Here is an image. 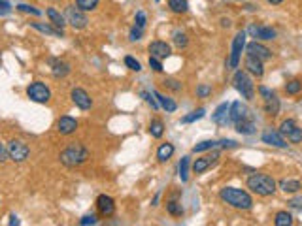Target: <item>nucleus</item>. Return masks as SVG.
<instances>
[{
	"label": "nucleus",
	"mask_w": 302,
	"mask_h": 226,
	"mask_svg": "<svg viewBox=\"0 0 302 226\" xmlns=\"http://www.w3.org/2000/svg\"><path fill=\"white\" fill-rule=\"evenodd\" d=\"M219 198L229 207H234L238 211H250L253 207L251 194L244 188H238V186H223L219 190Z\"/></svg>",
	"instance_id": "1"
},
{
	"label": "nucleus",
	"mask_w": 302,
	"mask_h": 226,
	"mask_svg": "<svg viewBox=\"0 0 302 226\" xmlns=\"http://www.w3.org/2000/svg\"><path fill=\"white\" fill-rule=\"evenodd\" d=\"M89 157H91V151L83 145V144L74 142V144L66 145L65 149L61 151L59 160H61V164L66 166V168H78L81 164H85V162L89 160Z\"/></svg>",
	"instance_id": "2"
},
{
	"label": "nucleus",
	"mask_w": 302,
	"mask_h": 226,
	"mask_svg": "<svg viewBox=\"0 0 302 226\" xmlns=\"http://www.w3.org/2000/svg\"><path fill=\"white\" fill-rule=\"evenodd\" d=\"M248 188L257 196H272L278 190V181L268 173H253L248 179Z\"/></svg>",
	"instance_id": "3"
},
{
	"label": "nucleus",
	"mask_w": 302,
	"mask_h": 226,
	"mask_svg": "<svg viewBox=\"0 0 302 226\" xmlns=\"http://www.w3.org/2000/svg\"><path fill=\"white\" fill-rule=\"evenodd\" d=\"M232 85L238 93L242 94L244 100H253L255 98V83L251 80V76L246 72V70H236L234 78H232Z\"/></svg>",
	"instance_id": "4"
},
{
	"label": "nucleus",
	"mask_w": 302,
	"mask_h": 226,
	"mask_svg": "<svg viewBox=\"0 0 302 226\" xmlns=\"http://www.w3.org/2000/svg\"><path fill=\"white\" fill-rule=\"evenodd\" d=\"M246 36L248 32L246 30H238L232 38V47H231V57L227 61V68L229 70H236L240 64V59H242V51L246 49Z\"/></svg>",
	"instance_id": "5"
},
{
	"label": "nucleus",
	"mask_w": 302,
	"mask_h": 226,
	"mask_svg": "<svg viewBox=\"0 0 302 226\" xmlns=\"http://www.w3.org/2000/svg\"><path fill=\"white\" fill-rule=\"evenodd\" d=\"M26 96L30 102H36V104H47L51 100V89L44 83V81H32L28 87H26Z\"/></svg>",
	"instance_id": "6"
},
{
	"label": "nucleus",
	"mask_w": 302,
	"mask_h": 226,
	"mask_svg": "<svg viewBox=\"0 0 302 226\" xmlns=\"http://www.w3.org/2000/svg\"><path fill=\"white\" fill-rule=\"evenodd\" d=\"M65 17H66V23L74 28V30H83V28H87V25H89L87 14L83 10H79L78 6H66Z\"/></svg>",
	"instance_id": "7"
},
{
	"label": "nucleus",
	"mask_w": 302,
	"mask_h": 226,
	"mask_svg": "<svg viewBox=\"0 0 302 226\" xmlns=\"http://www.w3.org/2000/svg\"><path fill=\"white\" fill-rule=\"evenodd\" d=\"M238 144L234 140H204L193 147V153H206L213 149H236Z\"/></svg>",
	"instance_id": "8"
},
{
	"label": "nucleus",
	"mask_w": 302,
	"mask_h": 226,
	"mask_svg": "<svg viewBox=\"0 0 302 226\" xmlns=\"http://www.w3.org/2000/svg\"><path fill=\"white\" fill-rule=\"evenodd\" d=\"M8 155H10V160L12 162H25L28 157H30V147L26 145L23 140H12L8 144Z\"/></svg>",
	"instance_id": "9"
},
{
	"label": "nucleus",
	"mask_w": 302,
	"mask_h": 226,
	"mask_svg": "<svg viewBox=\"0 0 302 226\" xmlns=\"http://www.w3.org/2000/svg\"><path fill=\"white\" fill-rule=\"evenodd\" d=\"M219 160V149H213L211 153H208V155H204V157H198L195 162H193V173H197V175H200V173L208 172L211 166L215 164Z\"/></svg>",
	"instance_id": "10"
},
{
	"label": "nucleus",
	"mask_w": 302,
	"mask_h": 226,
	"mask_svg": "<svg viewBox=\"0 0 302 226\" xmlns=\"http://www.w3.org/2000/svg\"><path fill=\"white\" fill-rule=\"evenodd\" d=\"M94 205H96V211L100 217H104V219H110V217H114L116 215V209H117V205H116V200L112 198V196H108V194H100L96 202H94Z\"/></svg>",
	"instance_id": "11"
},
{
	"label": "nucleus",
	"mask_w": 302,
	"mask_h": 226,
	"mask_svg": "<svg viewBox=\"0 0 302 226\" xmlns=\"http://www.w3.org/2000/svg\"><path fill=\"white\" fill-rule=\"evenodd\" d=\"M70 98H72L74 106L79 107V109H83V111H89L93 107V98L89 96V93H87L85 89H81V87H74V89L70 91Z\"/></svg>",
	"instance_id": "12"
},
{
	"label": "nucleus",
	"mask_w": 302,
	"mask_h": 226,
	"mask_svg": "<svg viewBox=\"0 0 302 226\" xmlns=\"http://www.w3.org/2000/svg\"><path fill=\"white\" fill-rule=\"evenodd\" d=\"M246 51H248V55H251V57H255V59H259V61H270L272 59V51L266 47V45H263L261 41H250V43H246Z\"/></svg>",
	"instance_id": "13"
},
{
	"label": "nucleus",
	"mask_w": 302,
	"mask_h": 226,
	"mask_svg": "<svg viewBox=\"0 0 302 226\" xmlns=\"http://www.w3.org/2000/svg\"><path fill=\"white\" fill-rule=\"evenodd\" d=\"M149 55L151 57H155V59H161V61H164V59H168L172 55V47L170 43H166V41L163 40H153L149 43Z\"/></svg>",
	"instance_id": "14"
},
{
	"label": "nucleus",
	"mask_w": 302,
	"mask_h": 226,
	"mask_svg": "<svg viewBox=\"0 0 302 226\" xmlns=\"http://www.w3.org/2000/svg\"><path fill=\"white\" fill-rule=\"evenodd\" d=\"M261 142H263V144H266V145L278 147V149H285V147L289 145V144L283 140V136L279 134V130H272V128L264 130L263 136H261Z\"/></svg>",
	"instance_id": "15"
},
{
	"label": "nucleus",
	"mask_w": 302,
	"mask_h": 226,
	"mask_svg": "<svg viewBox=\"0 0 302 226\" xmlns=\"http://www.w3.org/2000/svg\"><path fill=\"white\" fill-rule=\"evenodd\" d=\"M231 104L229 102H223V104H219V106L215 107V111L211 113V121L215 123V124H219V126H229L231 124Z\"/></svg>",
	"instance_id": "16"
},
{
	"label": "nucleus",
	"mask_w": 302,
	"mask_h": 226,
	"mask_svg": "<svg viewBox=\"0 0 302 226\" xmlns=\"http://www.w3.org/2000/svg\"><path fill=\"white\" fill-rule=\"evenodd\" d=\"M248 32L253 38H257L261 41H270L276 38V30L272 27H266V25H251Z\"/></svg>",
	"instance_id": "17"
},
{
	"label": "nucleus",
	"mask_w": 302,
	"mask_h": 226,
	"mask_svg": "<svg viewBox=\"0 0 302 226\" xmlns=\"http://www.w3.org/2000/svg\"><path fill=\"white\" fill-rule=\"evenodd\" d=\"M76 130H78V119H74L70 115H63L57 121V132L61 136H72Z\"/></svg>",
	"instance_id": "18"
},
{
	"label": "nucleus",
	"mask_w": 302,
	"mask_h": 226,
	"mask_svg": "<svg viewBox=\"0 0 302 226\" xmlns=\"http://www.w3.org/2000/svg\"><path fill=\"white\" fill-rule=\"evenodd\" d=\"M244 68L246 72L251 74L253 78H263L264 76V66H263V61L251 57V55H246V61H244Z\"/></svg>",
	"instance_id": "19"
},
{
	"label": "nucleus",
	"mask_w": 302,
	"mask_h": 226,
	"mask_svg": "<svg viewBox=\"0 0 302 226\" xmlns=\"http://www.w3.org/2000/svg\"><path fill=\"white\" fill-rule=\"evenodd\" d=\"M231 123L234 124V123H238V121L246 119V117H250V107L246 106L242 100H236V102H232L231 104Z\"/></svg>",
	"instance_id": "20"
},
{
	"label": "nucleus",
	"mask_w": 302,
	"mask_h": 226,
	"mask_svg": "<svg viewBox=\"0 0 302 226\" xmlns=\"http://www.w3.org/2000/svg\"><path fill=\"white\" fill-rule=\"evenodd\" d=\"M28 25L34 28V30L42 32V34H47V36H55V38H63V36H65V30L53 27L51 23H38V21H30Z\"/></svg>",
	"instance_id": "21"
},
{
	"label": "nucleus",
	"mask_w": 302,
	"mask_h": 226,
	"mask_svg": "<svg viewBox=\"0 0 302 226\" xmlns=\"http://www.w3.org/2000/svg\"><path fill=\"white\" fill-rule=\"evenodd\" d=\"M70 64L66 61H61V59H51V76L55 80H63L70 74Z\"/></svg>",
	"instance_id": "22"
},
{
	"label": "nucleus",
	"mask_w": 302,
	"mask_h": 226,
	"mask_svg": "<svg viewBox=\"0 0 302 226\" xmlns=\"http://www.w3.org/2000/svg\"><path fill=\"white\" fill-rule=\"evenodd\" d=\"M234 128H236L238 134H242V136H251V134L257 132V124H255V121H253V117H246V119L238 121V123H234Z\"/></svg>",
	"instance_id": "23"
},
{
	"label": "nucleus",
	"mask_w": 302,
	"mask_h": 226,
	"mask_svg": "<svg viewBox=\"0 0 302 226\" xmlns=\"http://www.w3.org/2000/svg\"><path fill=\"white\" fill-rule=\"evenodd\" d=\"M46 15H47V19H49V23H51L53 27L61 28V30H65V27L68 25L66 23V17L59 10H55V8H47L46 10Z\"/></svg>",
	"instance_id": "24"
},
{
	"label": "nucleus",
	"mask_w": 302,
	"mask_h": 226,
	"mask_svg": "<svg viewBox=\"0 0 302 226\" xmlns=\"http://www.w3.org/2000/svg\"><path fill=\"white\" fill-rule=\"evenodd\" d=\"M278 188L283 190L285 194H297L302 188V183L299 179H281V181L278 183Z\"/></svg>",
	"instance_id": "25"
},
{
	"label": "nucleus",
	"mask_w": 302,
	"mask_h": 226,
	"mask_svg": "<svg viewBox=\"0 0 302 226\" xmlns=\"http://www.w3.org/2000/svg\"><path fill=\"white\" fill-rule=\"evenodd\" d=\"M176 153V147H174V144H170V142H166V144H161L157 149V160L161 162V164H164V162H168V160L172 159V155Z\"/></svg>",
	"instance_id": "26"
},
{
	"label": "nucleus",
	"mask_w": 302,
	"mask_h": 226,
	"mask_svg": "<svg viewBox=\"0 0 302 226\" xmlns=\"http://www.w3.org/2000/svg\"><path fill=\"white\" fill-rule=\"evenodd\" d=\"M153 94H155V98H157L159 106L163 107L166 113H174V111L178 109V104L172 100L170 96H164V94H161L159 91H153Z\"/></svg>",
	"instance_id": "27"
},
{
	"label": "nucleus",
	"mask_w": 302,
	"mask_h": 226,
	"mask_svg": "<svg viewBox=\"0 0 302 226\" xmlns=\"http://www.w3.org/2000/svg\"><path fill=\"white\" fill-rule=\"evenodd\" d=\"M263 102H264V111H266L270 117H276L278 113H279V107H281V104H279V98L274 94V96L266 98V100H263Z\"/></svg>",
	"instance_id": "28"
},
{
	"label": "nucleus",
	"mask_w": 302,
	"mask_h": 226,
	"mask_svg": "<svg viewBox=\"0 0 302 226\" xmlns=\"http://www.w3.org/2000/svg\"><path fill=\"white\" fill-rule=\"evenodd\" d=\"M168 8L170 12L178 15H184L189 12V2L187 0H168Z\"/></svg>",
	"instance_id": "29"
},
{
	"label": "nucleus",
	"mask_w": 302,
	"mask_h": 226,
	"mask_svg": "<svg viewBox=\"0 0 302 226\" xmlns=\"http://www.w3.org/2000/svg\"><path fill=\"white\" fill-rule=\"evenodd\" d=\"M149 134H151V138H155V140H159V138H163V134H164V123L161 119H153L151 123H149Z\"/></svg>",
	"instance_id": "30"
},
{
	"label": "nucleus",
	"mask_w": 302,
	"mask_h": 226,
	"mask_svg": "<svg viewBox=\"0 0 302 226\" xmlns=\"http://www.w3.org/2000/svg\"><path fill=\"white\" fill-rule=\"evenodd\" d=\"M189 168H191V157H184V159L180 160V166H178L182 183H187V181H189Z\"/></svg>",
	"instance_id": "31"
},
{
	"label": "nucleus",
	"mask_w": 302,
	"mask_h": 226,
	"mask_svg": "<svg viewBox=\"0 0 302 226\" xmlns=\"http://www.w3.org/2000/svg\"><path fill=\"white\" fill-rule=\"evenodd\" d=\"M206 115V109L204 107H198V109H195V111H191L189 115H185V117H182V124H189V123H195V121H198V119H202Z\"/></svg>",
	"instance_id": "32"
},
{
	"label": "nucleus",
	"mask_w": 302,
	"mask_h": 226,
	"mask_svg": "<svg viewBox=\"0 0 302 226\" xmlns=\"http://www.w3.org/2000/svg\"><path fill=\"white\" fill-rule=\"evenodd\" d=\"M274 225L276 226H291L293 225V215L287 211H278L274 217Z\"/></svg>",
	"instance_id": "33"
},
{
	"label": "nucleus",
	"mask_w": 302,
	"mask_h": 226,
	"mask_svg": "<svg viewBox=\"0 0 302 226\" xmlns=\"http://www.w3.org/2000/svg\"><path fill=\"white\" fill-rule=\"evenodd\" d=\"M172 41H174V45L176 47H187V43H189V38H187V34H185L184 30H174V34H172Z\"/></svg>",
	"instance_id": "34"
},
{
	"label": "nucleus",
	"mask_w": 302,
	"mask_h": 226,
	"mask_svg": "<svg viewBox=\"0 0 302 226\" xmlns=\"http://www.w3.org/2000/svg\"><path fill=\"white\" fill-rule=\"evenodd\" d=\"M98 4H100V0H76V6L79 10H83L85 14L87 12H94L98 8Z\"/></svg>",
	"instance_id": "35"
},
{
	"label": "nucleus",
	"mask_w": 302,
	"mask_h": 226,
	"mask_svg": "<svg viewBox=\"0 0 302 226\" xmlns=\"http://www.w3.org/2000/svg\"><path fill=\"white\" fill-rule=\"evenodd\" d=\"M166 211L170 213L172 217H182L184 215V207H182V204L178 200L172 198L170 202H166Z\"/></svg>",
	"instance_id": "36"
},
{
	"label": "nucleus",
	"mask_w": 302,
	"mask_h": 226,
	"mask_svg": "<svg viewBox=\"0 0 302 226\" xmlns=\"http://www.w3.org/2000/svg\"><path fill=\"white\" fill-rule=\"evenodd\" d=\"M285 138H287L289 144H302V128L299 126V124H295L289 132H287Z\"/></svg>",
	"instance_id": "37"
},
{
	"label": "nucleus",
	"mask_w": 302,
	"mask_h": 226,
	"mask_svg": "<svg viewBox=\"0 0 302 226\" xmlns=\"http://www.w3.org/2000/svg\"><path fill=\"white\" fill-rule=\"evenodd\" d=\"M285 93L289 96H297L299 93H302V81L301 80H291L285 85Z\"/></svg>",
	"instance_id": "38"
},
{
	"label": "nucleus",
	"mask_w": 302,
	"mask_h": 226,
	"mask_svg": "<svg viewBox=\"0 0 302 226\" xmlns=\"http://www.w3.org/2000/svg\"><path fill=\"white\" fill-rule=\"evenodd\" d=\"M163 87H166L168 91H172V93H180L182 89H184V83L178 80H174V78H166V80L163 81Z\"/></svg>",
	"instance_id": "39"
},
{
	"label": "nucleus",
	"mask_w": 302,
	"mask_h": 226,
	"mask_svg": "<svg viewBox=\"0 0 302 226\" xmlns=\"http://www.w3.org/2000/svg\"><path fill=\"white\" fill-rule=\"evenodd\" d=\"M79 226H94L98 225V215H94V213H87V215H83L81 219L78 221Z\"/></svg>",
	"instance_id": "40"
},
{
	"label": "nucleus",
	"mask_w": 302,
	"mask_h": 226,
	"mask_svg": "<svg viewBox=\"0 0 302 226\" xmlns=\"http://www.w3.org/2000/svg\"><path fill=\"white\" fill-rule=\"evenodd\" d=\"M140 96H142V98H144L145 102H147V104H149V106H151V109H159V102H157V98H155V94L151 93V91H140Z\"/></svg>",
	"instance_id": "41"
},
{
	"label": "nucleus",
	"mask_w": 302,
	"mask_h": 226,
	"mask_svg": "<svg viewBox=\"0 0 302 226\" xmlns=\"http://www.w3.org/2000/svg\"><path fill=\"white\" fill-rule=\"evenodd\" d=\"M15 8H17L19 12H23V14L34 15V17H40V15H42V10H38L36 6H28V4H17Z\"/></svg>",
	"instance_id": "42"
},
{
	"label": "nucleus",
	"mask_w": 302,
	"mask_h": 226,
	"mask_svg": "<svg viewBox=\"0 0 302 226\" xmlns=\"http://www.w3.org/2000/svg\"><path fill=\"white\" fill-rule=\"evenodd\" d=\"M125 66L129 68V70H132V72H142V64H140V61H136V59L131 57V55L125 57Z\"/></svg>",
	"instance_id": "43"
},
{
	"label": "nucleus",
	"mask_w": 302,
	"mask_h": 226,
	"mask_svg": "<svg viewBox=\"0 0 302 226\" xmlns=\"http://www.w3.org/2000/svg\"><path fill=\"white\" fill-rule=\"evenodd\" d=\"M134 25L145 30V27H147V15H145L144 10H138L136 12V15H134Z\"/></svg>",
	"instance_id": "44"
},
{
	"label": "nucleus",
	"mask_w": 302,
	"mask_h": 226,
	"mask_svg": "<svg viewBox=\"0 0 302 226\" xmlns=\"http://www.w3.org/2000/svg\"><path fill=\"white\" fill-rule=\"evenodd\" d=\"M144 28H140V27H136V25H134V27L131 28V32H129V40L131 41H140L142 40V38H144Z\"/></svg>",
	"instance_id": "45"
},
{
	"label": "nucleus",
	"mask_w": 302,
	"mask_h": 226,
	"mask_svg": "<svg viewBox=\"0 0 302 226\" xmlns=\"http://www.w3.org/2000/svg\"><path fill=\"white\" fill-rule=\"evenodd\" d=\"M149 68L153 70V72H157V74H161L164 68H163V61L161 59H155V57H151L149 55Z\"/></svg>",
	"instance_id": "46"
},
{
	"label": "nucleus",
	"mask_w": 302,
	"mask_h": 226,
	"mask_svg": "<svg viewBox=\"0 0 302 226\" xmlns=\"http://www.w3.org/2000/svg\"><path fill=\"white\" fill-rule=\"evenodd\" d=\"M210 94H211V87H210V85L202 83V85H198V87H197V96H198V98H208Z\"/></svg>",
	"instance_id": "47"
},
{
	"label": "nucleus",
	"mask_w": 302,
	"mask_h": 226,
	"mask_svg": "<svg viewBox=\"0 0 302 226\" xmlns=\"http://www.w3.org/2000/svg\"><path fill=\"white\" fill-rule=\"evenodd\" d=\"M289 207L291 209H295V211H299V213H302V196H297V198H291L289 202Z\"/></svg>",
	"instance_id": "48"
},
{
	"label": "nucleus",
	"mask_w": 302,
	"mask_h": 226,
	"mask_svg": "<svg viewBox=\"0 0 302 226\" xmlns=\"http://www.w3.org/2000/svg\"><path fill=\"white\" fill-rule=\"evenodd\" d=\"M6 160H10V155H8V145H4V144L0 142V162H6Z\"/></svg>",
	"instance_id": "49"
},
{
	"label": "nucleus",
	"mask_w": 302,
	"mask_h": 226,
	"mask_svg": "<svg viewBox=\"0 0 302 226\" xmlns=\"http://www.w3.org/2000/svg\"><path fill=\"white\" fill-rule=\"evenodd\" d=\"M10 12H12V6H10L8 2L0 0V15H8Z\"/></svg>",
	"instance_id": "50"
},
{
	"label": "nucleus",
	"mask_w": 302,
	"mask_h": 226,
	"mask_svg": "<svg viewBox=\"0 0 302 226\" xmlns=\"http://www.w3.org/2000/svg\"><path fill=\"white\" fill-rule=\"evenodd\" d=\"M159 198H161V190H159L157 194L153 196V200H151V205H153V207H155V205H159Z\"/></svg>",
	"instance_id": "51"
},
{
	"label": "nucleus",
	"mask_w": 302,
	"mask_h": 226,
	"mask_svg": "<svg viewBox=\"0 0 302 226\" xmlns=\"http://www.w3.org/2000/svg\"><path fill=\"white\" fill-rule=\"evenodd\" d=\"M10 225H21V221L15 215H10Z\"/></svg>",
	"instance_id": "52"
},
{
	"label": "nucleus",
	"mask_w": 302,
	"mask_h": 226,
	"mask_svg": "<svg viewBox=\"0 0 302 226\" xmlns=\"http://www.w3.org/2000/svg\"><path fill=\"white\" fill-rule=\"evenodd\" d=\"M268 4H272V6H279V4H283L285 0H266Z\"/></svg>",
	"instance_id": "53"
},
{
	"label": "nucleus",
	"mask_w": 302,
	"mask_h": 226,
	"mask_svg": "<svg viewBox=\"0 0 302 226\" xmlns=\"http://www.w3.org/2000/svg\"><path fill=\"white\" fill-rule=\"evenodd\" d=\"M221 27H225V28L231 27V19H225L223 17V19H221Z\"/></svg>",
	"instance_id": "54"
},
{
	"label": "nucleus",
	"mask_w": 302,
	"mask_h": 226,
	"mask_svg": "<svg viewBox=\"0 0 302 226\" xmlns=\"http://www.w3.org/2000/svg\"><path fill=\"white\" fill-rule=\"evenodd\" d=\"M157 2H161V0H157Z\"/></svg>",
	"instance_id": "55"
}]
</instances>
